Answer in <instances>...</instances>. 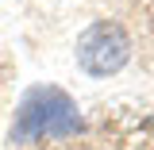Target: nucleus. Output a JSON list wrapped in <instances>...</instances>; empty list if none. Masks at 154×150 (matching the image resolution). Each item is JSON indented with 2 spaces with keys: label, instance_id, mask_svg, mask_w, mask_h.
I'll use <instances>...</instances> for the list:
<instances>
[{
  "label": "nucleus",
  "instance_id": "nucleus-1",
  "mask_svg": "<svg viewBox=\"0 0 154 150\" xmlns=\"http://www.w3.org/2000/svg\"><path fill=\"white\" fill-rule=\"evenodd\" d=\"M73 131H81V115H77L73 100L62 89H31L16 112L12 142H27V139H38V135L66 139Z\"/></svg>",
  "mask_w": 154,
  "mask_h": 150
},
{
  "label": "nucleus",
  "instance_id": "nucleus-2",
  "mask_svg": "<svg viewBox=\"0 0 154 150\" xmlns=\"http://www.w3.org/2000/svg\"><path fill=\"white\" fill-rule=\"evenodd\" d=\"M131 58V38L116 19H96L85 35L77 38V66L89 77L119 73Z\"/></svg>",
  "mask_w": 154,
  "mask_h": 150
}]
</instances>
